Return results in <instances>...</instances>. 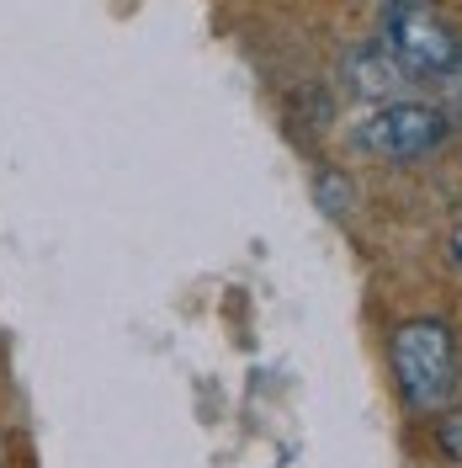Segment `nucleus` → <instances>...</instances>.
Instances as JSON below:
<instances>
[{"label": "nucleus", "instance_id": "1", "mask_svg": "<svg viewBox=\"0 0 462 468\" xmlns=\"http://www.w3.org/2000/svg\"><path fill=\"white\" fill-rule=\"evenodd\" d=\"M394 356V378L409 410H441L457 388V335L452 324L436 314H415L394 330L388 341Z\"/></svg>", "mask_w": 462, "mask_h": 468}, {"label": "nucleus", "instance_id": "2", "mask_svg": "<svg viewBox=\"0 0 462 468\" xmlns=\"http://www.w3.org/2000/svg\"><path fill=\"white\" fill-rule=\"evenodd\" d=\"M452 122L436 101H388L356 122V149L373 160H425L446 144Z\"/></svg>", "mask_w": 462, "mask_h": 468}, {"label": "nucleus", "instance_id": "3", "mask_svg": "<svg viewBox=\"0 0 462 468\" xmlns=\"http://www.w3.org/2000/svg\"><path fill=\"white\" fill-rule=\"evenodd\" d=\"M383 22V43L399 54L409 75H462V37L436 11L409 5V0H388L377 11Z\"/></svg>", "mask_w": 462, "mask_h": 468}, {"label": "nucleus", "instance_id": "4", "mask_svg": "<svg viewBox=\"0 0 462 468\" xmlns=\"http://www.w3.org/2000/svg\"><path fill=\"white\" fill-rule=\"evenodd\" d=\"M341 69H346L351 86L362 90V96H373V101L394 96V90H399V86L409 80V69L399 64V54H394V48H388L383 37H377V43H362V48H351Z\"/></svg>", "mask_w": 462, "mask_h": 468}, {"label": "nucleus", "instance_id": "5", "mask_svg": "<svg viewBox=\"0 0 462 468\" xmlns=\"http://www.w3.org/2000/svg\"><path fill=\"white\" fill-rule=\"evenodd\" d=\"M436 447H441L452 463H462V410H446V415L436 420Z\"/></svg>", "mask_w": 462, "mask_h": 468}, {"label": "nucleus", "instance_id": "6", "mask_svg": "<svg viewBox=\"0 0 462 468\" xmlns=\"http://www.w3.org/2000/svg\"><path fill=\"white\" fill-rule=\"evenodd\" d=\"M0 468H5V437H0Z\"/></svg>", "mask_w": 462, "mask_h": 468}, {"label": "nucleus", "instance_id": "7", "mask_svg": "<svg viewBox=\"0 0 462 468\" xmlns=\"http://www.w3.org/2000/svg\"><path fill=\"white\" fill-rule=\"evenodd\" d=\"M457 261H462V229H457Z\"/></svg>", "mask_w": 462, "mask_h": 468}]
</instances>
